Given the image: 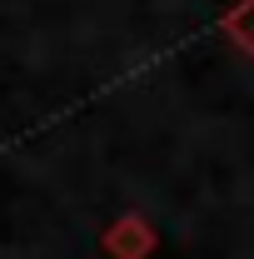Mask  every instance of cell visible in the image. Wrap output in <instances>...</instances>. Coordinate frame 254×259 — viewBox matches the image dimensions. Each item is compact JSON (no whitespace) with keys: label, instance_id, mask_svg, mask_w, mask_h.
I'll return each instance as SVG.
<instances>
[{"label":"cell","instance_id":"1","mask_svg":"<svg viewBox=\"0 0 254 259\" xmlns=\"http://www.w3.org/2000/svg\"><path fill=\"white\" fill-rule=\"evenodd\" d=\"M105 249H115V259H145L155 249V229L140 220H125L115 234H105Z\"/></svg>","mask_w":254,"mask_h":259},{"label":"cell","instance_id":"2","mask_svg":"<svg viewBox=\"0 0 254 259\" xmlns=\"http://www.w3.org/2000/svg\"><path fill=\"white\" fill-rule=\"evenodd\" d=\"M224 35H229V45H239V55H249V60H254V0L229 5V15H224Z\"/></svg>","mask_w":254,"mask_h":259}]
</instances>
